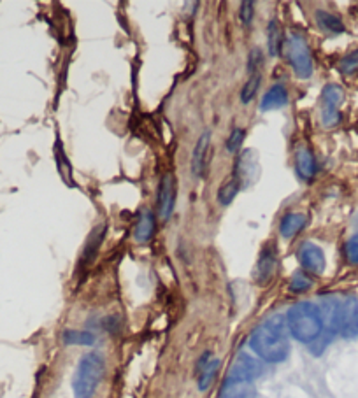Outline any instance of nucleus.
I'll return each instance as SVG.
<instances>
[{
    "label": "nucleus",
    "instance_id": "f257e3e1",
    "mask_svg": "<svg viewBox=\"0 0 358 398\" xmlns=\"http://www.w3.org/2000/svg\"><path fill=\"white\" fill-rule=\"evenodd\" d=\"M250 346L264 362L281 363L290 355V341L286 335L285 319L281 316H272L265 323L253 330Z\"/></svg>",
    "mask_w": 358,
    "mask_h": 398
},
{
    "label": "nucleus",
    "instance_id": "f03ea898",
    "mask_svg": "<svg viewBox=\"0 0 358 398\" xmlns=\"http://www.w3.org/2000/svg\"><path fill=\"white\" fill-rule=\"evenodd\" d=\"M323 323H327L330 334H339L345 339H355L358 335V300L352 295L342 298L327 297L320 307Z\"/></svg>",
    "mask_w": 358,
    "mask_h": 398
},
{
    "label": "nucleus",
    "instance_id": "7ed1b4c3",
    "mask_svg": "<svg viewBox=\"0 0 358 398\" xmlns=\"http://www.w3.org/2000/svg\"><path fill=\"white\" fill-rule=\"evenodd\" d=\"M286 326L295 341L302 344H313L323 334L325 323L322 311L311 302H298L288 311Z\"/></svg>",
    "mask_w": 358,
    "mask_h": 398
},
{
    "label": "nucleus",
    "instance_id": "20e7f679",
    "mask_svg": "<svg viewBox=\"0 0 358 398\" xmlns=\"http://www.w3.org/2000/svg\"><path fill=\"white\" fill-rule=\"evenodd\" d=\"M106 372V360L99 353H88L77 363L72 377V390L76 398H91L97 392Z\"/></svg>",
    "mask_w": 358,
    "mask_h": 398
},
{
    "label": "nucleus",
    "instance_id": "39448f33",
    "mask_svg": "<svg viewBox=\"0 0 358 398\" xmlns=\"http://www.w3.org/2000/svg\"><path fill=\"white\" fill-rule=\"evenodd\" d=\"M286 55L295 76L301 79H309L313 76V57L308 40L302 35H290L286 40Z\"/></svg>",
    "mask_w": 358,
    "mask_h": 398
},
{
    "label": "nucleus",
    "instance_id": "423d86ee",
    "mask_svg": "<svg viewBox=\"0 0 358 398\" xmlns=\"http://www.w3.org/2000/svg\"><path fill=\"white\" fill-rule=\"evenodd\" d=\"M345 102V90L339 84H327L322 91V123L325 128H334L341 121V104Z\"/></svg>",
    "mask_w": 358,
    "mask_h": 398
},
{
    "label": "nucleus",
    "instance_id": "0eeeda50",
    "mask_svg": "<svg viewBox=\"0 0 358 398\" xmlns=\"http://www.w3.org/2000/svg\"><path fill=\"white\" fill-rule=\"evenodd\" d=\"M176 179L172 174H165L162 178L160 184H158V197H157V205H158V215L162 220H169L174 212L176 205Z\"/></svg>",
    "mask_w": 358,
    "mask_h": 398
},
{
    "label": "nucleus",
    "instance_id": "6e6552de",
    "mask_svg": "<svg viewBox=\"0 0 358 398\" xmlns=\"http://www.w3.org/2000/svg\"><path fill=\"white\" fill-rule=\"evenodd\" d=\"M297 258L304 271L316 275L323 274L325 263H327V261H325V253L322 251V248H318L316 244H313V242H304V244L298 248Z\"/></svg>",
    "mask_w": 358,
    "mask_h": 398
},
{
    "label": "nucleus",
    "instance_id": "1a4fd4ad",
    "mask_svg": "<svg viewBox=\"0 0 358 398\" xmlns=\"http://www.w3.org/2000/svg\"><path fill=\"white\" fill-rule=\"evenodd\" d=\"M260 374H262L260 362H258V360H254L253 356L241 353V355L235 358V362L232 363V367H230V370H228L227 377L241 379V381L253 382L254 379H257Z\"/></svg>",
    "mask_w": 358,
    "mask_h": 398
},
{
    "label": "nucleus",
    "instance_id": "9d476101",
    "mask_svg": "<svg viewBox=\"0 0 358 398\" xmlns=\"http://www.w3.org/2000/svg\"><path fill=\"white\" fill-rule=\"evenodd\" d=\"M258 176V160L257 153L251 149H246L245 153L239 154L237 164H235V176L237 181L241 183V188L248 186L257 179Z\"/></svg>",
    "mask_w": 358,
    "mask_h": 398
},
{
    "label": "nucleus",
    "instance_id": "9b49d317",
    "mask_svg": "<svg viewBox=\"0 0 358 398\" xmlns=\"http://www.w3.org/2000/svg\"><path fill=\"white\" fill-rule=\"evenodd\" d=\"M257 397V388L253 382L241 381V379H225L223 386L220 390V398H254Z\"/></svg>",
    "mask_w": 358,
    "mask_h": 398
},
{
    "label": "nucleus",
    "instance_id": "f8f14e48",
    "mask_svg": "<svg viewBox=\"0 0 358 398\" xmlns=\"http://www.w3.org/2000/svg\"><path fill=\"white\" fill-rule=\"evenodd\" d=\"M276 265H278V256L272 248H265L260 254V260H258L257 268H254V279H257L258 285H267L271 281L272 274L276 271Z\"/></svg>",
    "mask_w": 358,
    "mask_h": 398
},
{
    "label": "nucleus",
    "instance_id": "ddd939ff",
    "mask_svg": "<svg viewBox=\"0 0 358 398\" xmlns=\"http://www.w3.org/2000/svg\"><path fill=\"white\" fill-rule=\"evenodd\" d=\"M218 367H220V362H218L216 358H211V353H204V356L198 360L197 377L198 390H201V392H206V390L213 385V381H215L218 374Z\"/></svg>",
    "mask_w": 358,
    "mask_h": 398
},
{
    "label": "nucleus",
    "instance_id": "4468645a",
    "mask_svg": "<svg viewBox=\"0 0 358 398\" xmlns=\"http://www.w3.org/2000/svg\"><path fill=\"white\" fill-rule=\"evenodd\" d=\"M316 160L313 157L311 149L306 146H301L295 151V171L304 181H311L316 176Z\"/></svg>",
    "mask_w": 358,
    "mask_h": 398
},
{
    "label": "nucleus",
    "instance_id": "2eb2a0df",
    "mask_svg": "<svg viewBox=\"0 0 358 398\" xmlns=\"http://www.w3.org/2000/svg\"><path fill=\"white\" fill-rule=\"evenodd\" d=\"M209 146H211V132L206 130L204 134L198 137L197 144H195L194 154H191V172H194L195 178H201V176L204 174Z\"/></svg>",
    "mask_w": 358,
    "mask_h": 398
},
{
    "label": "nucleus",
    "instance_id": "dca6fc26",
    "mask_svg": "<svg viewBox=\"0 0 358 398\" xmlns=\"http://www.w3.org/2000/svg\"><path fill=\"white\" fill-rule=\"evenodd\" d=\"M288 104V91L283 84H274L267 93L264 95V101H262L260 109L262 110H272L285 108Z\"/></svg>",
    "mask_w": 358,
    "mask_h": 398
},
{
    "label": "nucleus",
    "instance_id": "f3484780",
    "mask_svg": "<svg viewBox=\"0 0 358 398\" xmlns=\"http://www.w3.org/2000/svg\"><path fill=\"white\" fill-rule=\"evenodd\" d=\"M306 223H308V217L301 212H290V215L283 216L281 224H279V232L285 239H291L298 234V232L304 230Z\"/></svg>",
    "mask_w": 358,
    "mask_h": 398
},
{
    "label": "nucleus",
    "instance_id": "a211bd4d",
    "mask_svg": "<svg viewBox=\"0 0 358 398\" xmlns=\"http://www.w3.org/2000/svg\"><path fill=\"white\" fill-rule=\"evenodd\" d=\"M155 234V216L151 211H142L134 228V239L138 242L151 241Z\"/></svg>",
    "mask_w": 358,
    "mask_h": 398
},
{
    "label": "nucleus",
    "instance_id": "6ab92c4d",
    "mask_svg": "<svg viewBox=\"0 0 358 398\" xmlns=\"http://www.w3.org/2000/svg\"><path fill=\"white\" fill-rule=\"evenodd\" d=\"M315 18L318 27L327 32V34L337 35L345 32V25H342V21L339 20L337 16H334L332 13H327V11H316Z\"/></svg>",
    "mask_w": 358,
    "mask_h": 398
},
{
    "label": "nucleus",
    "instance_id": "aec40b11",
    "mask_svg": "<svg viewBox=\"0 0 358 398\" xmlns=\"http://www.w3.org/2000/svg\"><path fill=\"white\" fill-rule=\"evenodd\" d=\"M239 190H241V183L237 181V178H232L230 181L225 183L218 190V202H220V205H223V207L230 205L235 200V197H237Z\"/></svg>",
    "mask_w": 358,
    "mask_h": 398
},
{
    "label": "nucleus",
    "instance_id": "412c9836",
    "mask_svg": "<svg viewBox=\"0 0 358 398\" xmlns=\"http://www.w3.org/2000/svg\"><path fill=\"white\" fill-rule=\"evenodd\" d=\"M64 342L67 346H91L95 344V335L86 330H65Z\"/></svg>",
    "mask_w": 358,
    "mask_h": 398
},
{
    "label": "nucleus",
    "instance_id": "4be33fe9",
    "mask_svg": "<svg viewBox=\"0 0 358 398\" xmlns=\"http://www.w3.org/2000/svg\"><path fill=\"white\" fill-rule=\"evenodd\" d=\"M104 230H106V227H101V228H97V230L91 232L90 239H88V242H86V248H84V253H83L84 260H88V261L94 260L95 254H97L99 246H101L102 239H104Z\"/></svg>",
    "mask_w": 358,
    "mask_h": 398
},
{
    "label": "nucleus",
    "instance_id": "5701e85b",
    "mask_svg": "<svg viewBox=\"0 0 358 398\" xmlns=\"http://www.w3.org/2000/svg\"><path fill=\"white\" fill-rule=\"evenodd\" d=\"M258 88H260V74H251L250 79L246 81L245 88H242L241 91V101L245 102V104H248L254 98V95H257Z\"/></svg>",
    "mask_w": 358,
    "mask_h": 398
},
{
    "label": "nucleus",
    "instance_id": "b1692460",
    "mask_svg": "<svg viewBox=\"0 0 358 398\" xmlns=\"http://www.w3.org/2000/svg\"><path fill=\"white\" fill-rule=\"evenodd\" d=\"M281 30H279L278 23L276 21H272L271 25H269V51H271V55H279L281 53Z\"/></svg>",
    "mask_w": 358,
    "mask_h": 398
},
{
    "label": "nucleus",
    "instance_id": "393cba45",
    "mask_svg": "<svg viewBox=\"0 0 358 398\" xmlns=\"http://www.w3.org/2000/svg\"><path fill=\"white\" fill-rule=\"evenodd\" d=\"M311 286L313 281L306 272H295L290 281V290L293 291V293H304V291H308Z\"/></svg>",
    "mask_w": 358,
    "mask_h": 398
},
{
    "label": "nucleus",
    "instance_id": "a878e982",
    "mask_svg": "<svg viewBox=\"0 0 358 398\" xmlns=\"http://www.w3.org/2000/svg\"><path fill=\"white\" fill-rule=\"evenodd\" d=\"M339 71L346 76L358 72V51H353L352 55H346L341 62H339Z\"/></svg>",
    "mask_w": 358,
    "mask_h": 398
},
{
    "label": "nucleus",
    "instance_id": "bb28decb",
    "mask_svg": "<svg viewBox=\"0 0 358 398\" xmlns=\"http://www.w3.org/2000/svg\"><path fill=\"white\" fill-rule=\"evenodd\" d=\"M245 137H246V132L242 130V128H234L230 134V137H228V141H227L228 153H237V151L241 149L242 142H245Z\"/></svg>",
    "mask_w": 358,
    "mask_h": 398
},
{
    "label": "nucleus",
    "instance_id": "cd10ccee",
    "mask_svg": "<svg viewBox=\"0 0 358 398\" xmlns=\"http://www.w3.org/2000/svg\"><path fill=\"white\" fill-rule=\"evenodd\" d=\"M345 254L348 263L358 265V234L352 235V237L348 239V242L345 244Z\"/></svg>",
    "mask_w": 358,
    "mask_h": 398
},
{
    "label": "nucleus",
    "instance_id": "c85d7f7f",
    "mask_svg": "<svg viewBox=\"0 0 358 398\" xmlns=\"http://www.w3.org/2000/svg\"><path fill=\"white\" fill-rule=\"evenodd\" d=\"M253 7H254L253 2H242L241 4V13H239V16H241L242 25H246V27H250L251 20H253V13H254Z\"/></svg>",
    "mask_w": 358,
    "mask_h": 398
},
{
    "label": "nucleus",
    "instance_id": "c756f323",
    "mask_svg": "<svg viewBox=\"0 0 358 398\" xmlns=\"http://www.w3.org/2000/svg\"><path fill=\"white\" fill-rule=\"evenodd\" d=\"M262 64V55H260V51L258 50H253L251 51V55H250V60H248V71L250 74H257L254 71H257V67L258 65Z\"/></svg>",
    "mask_w": 358,
    "mask_h": 398
}]
</instances>
